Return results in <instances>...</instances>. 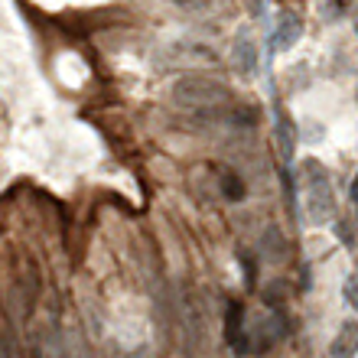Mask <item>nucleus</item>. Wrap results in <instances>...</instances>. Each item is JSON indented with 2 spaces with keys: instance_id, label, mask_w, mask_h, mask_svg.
<instances>
[{
  "instance_id": "5",
  "label": "nucleus",
  "mask_w": 358,
  "mask_h": 358,
  "mask_svg": "<svg viewBox=\"0 0 358 358\" xmlns=\"http://www.w3.org/2000/svg\"><path fill=\"white\" fill-rule=\"evenodd\" d=\"M235 66L241 76H255L257 69V46L251 39H238L235 43Z\"/></svg>"
},
{
  "instance_id": "12",
  "label": "nucleus",
  "mask_w": 358,
  "mask_h": 358,
  "mask_svg": "<svg viewBox=\"0 0 358 358\" xmlns=\"http://www.w3.org/2000/svg\"><path fill=\"white\" fill-rule=\"evenodd\" d=\"M336 235L345 238V245H355V231H352L349 222H339V225H336Z\"/></svg>"
},
{
  "instance_id": "14",
  "label": "nucleus",
  "mask_w": 358,
  "mask_h": 358,
  "mask_svg": "<svg viewBox=\"0 0 358 358\" xmlns=\"http://www.w3.org/2000/svg\"><path fill=\"white\" fill-rule=\"evenodd\" d=\"M355 33H358V23H355Z\"/></svg>"
},
{
  "instance_id": "10",
  "label": "nucleus",
  "mask_w": 358,
  "mask_h": 358,
  "mask_svg": "<svg viewBox=\"0 0 358 358\" xmlns=\"http://www.w3.org/2000/svg\"><path fill=\"white\" fill-rule=\"evenodd\" d=\"M283 290H287V283L273 280L271 287H267V296H264V300L271 303V306H280V303H283V296H287V293H283Z\"/></svg>"
},
{
  "instance_id": "3",
  "label": "nucleus",
  "mask_w": 358,
  "mask_h": 358,
  "mask_svg": "<svg viewBox=\"0 0 358 358\" xmlns=\"http://www.w3.org/2000/svg\"><path fill=\"white\" fill-rule=\"evenodd\" d=\"M300 36H303V20L296 13H283L280 23H277V33H273V49L287 52L290 46H296Z\"/></svg>"
},
{
  "instance_id": "6",
  "label": "nucleus",
  "mask_w": 358,
  "mask_h": 358,
  "mask_svg": "<svg viewBox=\"0 0 358 358\" xmlns=\"http://www.w3.org/2000/svg\"><path fill=\"white\" fill-rule=\"evenodd\" d=\"M241 320H245V310L241 303H228V320H225V339L238 349V339H241Z\"/></svg>"
},
{
  "instance_id": "1",
  "label": "nucleus",
  "mask_w": 358,
  "mask_h": 358,
  "mask_svg": "<svg viewBox=\"0 0 358 358\" xmlns=\"http://www.w3.org/2000/svg\"><path fill=\"white\" fill-rule=\"evenodd\" d=\"M231 94L222 82L215 78H206V76H186L179 78L176 85H173V101L179 108H196V111H206V108H218V104H225Z\"/></svg>"
},
{
  "instance_id": "8",
  "label": "nucleus",
  "mask_w": 358,
  "mask_h": 358,
  "mask_svg": "<svg viewBox=\"0 0 358 358\" xmlns=\"http://www.w3.org/2000/svg\"><path fill=\"white\" fill-rule=\"evenodd\" d=\"M277 137H280V157L283 160H293V147H296V134H293V127L287 124V117H280V124H277Z\"/></svg>"
},
{
  "instance_id": "13",
  "label": "nucleus",
  "mask_w": 358,
  "mask_h": 358,
  "mask_svg": "<svg viewBox=\"0 0 358 358\" xmlns=\"http://www.w3.org/2000/svg\"><path fill=\"white\" fill-rule=\"evenodd\" d=\"M352 202L358 206V176H355V182H352Z\"/></svg>"
},
{
  "instance_id": "4",
  "label": "nucleus",
  "mask_w": 358,
  "mask_h": 358,
  "mask_svg": "<svg viewBox=\"0 0 358 358\" xmlns=\"http://www.w3.org/2000/svg\"><path fill=\"white\" fill-rule=\"evenodd\" d=\"M358 355V322H342L339 336L329 345V358H355Z\"/></svg>"
},
{
  "instance_id": "7",
  "label": "nucleus",
  "mask_w": 358,
  "mask_h": 358,
  "mask_svg": "<svg viewBox=\"0 0 358 358\" xmlns=\"http://www.w3.org/2000/svg\"><path fill=\"white\" fill-rule=\"evenodd\" d=\"M264 255L267 257H277V261L287 255V245H283L280 228H267V231H264Z\"/></svg>"
},
{
  "instance_id": "11",
  "label": "nucleus",
  "mask_w": 358,
  "mask_h": 358,
  "mask_svg": "<svg viewBox=\"0 0 358 358\" xmlns=\"http://www.w3.org/2000/svg\"><path fill=\"white\" fill-rule=\"evenodd\" d=\"M345 300L358 310V277H349V283H345Z\"/></svg>"
},
{
  "instance_id": "2",
  "label": "nucleus",
  "mask_w": 358,
  "mask_h": 358,
  "mask_svg": "<svg viewBox=\"0 0 358 358\" xmlns=\"http://www.w3.org/2000/svg\"><path fill=\"white\" fill-rule=\"evenodd\" d=\"M303 176H306V212H310L316 225H329L336 218V196L329 189V173L316 160H306L303 163Z\"/></svg>"
},
{
  "instance_id": "9",
  "label": "nucleus",
  "mask_w": 358,
  "mask_h": 358,
  "mask_svg": "<svg viewBox=\"0 0 358 358\" xmlns=\"http://www.w3.org/2000/svg\"><path fill=\"white\" fill-rule=\"evenodd\" d=\"M222 192H225V199H231V202H238V199H245V182L235 176L231 170L222 173Z\"/></svg>"
}]
</instances>
